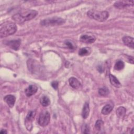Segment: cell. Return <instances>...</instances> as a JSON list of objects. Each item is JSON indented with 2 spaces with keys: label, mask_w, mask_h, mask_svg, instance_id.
Listing matches in <instances>:
<instances>
[{
  "label": "cell",
  "mask_w": 134,
  "mask_h": 134,
  "mask_svg": "<svg viewBox=\"0 0 134 134\" xmlns=\"http://www.w3.org/2000/svg\"><path fill=\"white\" fill-rule=\"evenodd\" d=\"M124 66H125V64H124V62L122 61L121 60H118L116 62V63L114 65V69L116 70L120 71V70H122L124 69Z\"/></svg>",
  "instance_id": "20"
},
{
  "label": "cell",
  "mask_w": 134,
  "mask_h": 134,
  "mask_svg": "<svg viewBox=\"0 0 134 134\" xmlns=\"http://www.w3.org/2000/svg\"><path fill=\"white\" fill-rule=\"evenodd\" d=\"M90 106L88 103L86 102L83 106V109H82V117L84 119H86L89 115L90 113Z\"/></svg>",
  "instance_id": "15"
},
{
  "label": "cell",
  "mask_w": 134,
  "mask_h": 134,
  "mask_svg": "<svg viewBox=\"0 0 134 134\" xmlns=\"http://www.w3.org/2000/svg\"><path fill=\"white\" fill-rule=\"evenodd\" d=\"M50 114L47 111L41 112L38 118V124L42 127H45L48 125L50 121Z\"/></svg>",
  "instance_id": "6"
},
{
  "label": "cell",
  "mask_w": 134,
  "mask_h": 134,
  "mask_svg": "<svg viewBox=\"0 0 134 134\" xmlns=\"http://www.w3.org/2000/svg\"><path fill=\"white\" fill-rule=\"evenodd\" d=\"M98 93L101 96H105L109 94V90L107 87H103L98 90Z\"/></svg>",
  "instance_id": "21"
},
{
  "label": "cell",
  "mask_w": 134,
  "mask_h": 134,
  "mask_svg": "<svg viewBox=\"0 0 134 134\" xmlns=\"http://www.w3.org/2000/svg\"><path fill=\"white\" fill-rule=\"evenodd\" d=\"M113 109V106L109 104H107L103 107L102 109V113L103 115H107L109 114Z\"/></svg>",
  "instance_id": "18"
},
{
  "label": "cell",
  "mask_w": 134,
  "mask_h": 134,
  "mask_svg": "<svg viewBox=\"0 0 134 134\" xmlns=\"http://www.w3.org/2000/svg\"><path fill=\"white\" fill-rule=\"evenodd\" d=\"M0 133H7V131H6V130H5V129H2V130H1V131H0Z\"/></svg>",
  "instance_id": "26"
},
{
  "label": "cell",
  "mask_w": 134,
  "mask_h": 134,
  "mask_svg": "<svg viewBox=\"0 0 134 134\" xmlns=\"http://www.w3.org/2000/svg\"><path fill=\"white\" fill-rule=\"evenodd\" d=\"M116 114L119 117H122L126 114V109L124 107H119L116 109Z\"/></svg>",
  "instance_id": "19"
},
{
  "label": "cell",
  "mask_w": 134,
  "mask_h": 134,
  "mask_svg": "<svg viewBox=\"0 0 134 134\" xmlns=\"http://www.w3.org/2000/svg\"><path fill=\"white\" fill-rule=\"evenodd\" d=\"M109 81L112 85L117 88H119L121 86V84L120 82L118 81V80L116 78L115 76L112 74H109Z\"/></svg>",
  "instance_id": "14"
},
{
  "label": "cell",
  "mask_w": 134,
  "mask_h": 134,
  "mask_svg": "<svg viewBox=\"0 0 134 134\" xmlns=\"http://www.w3.org/2000/svg\"><path fill=\"white\" fill-rule=\"evenodd\" d=\"M69 82L71 87L75 89H79L82 87L80 81L74 77H71L69 79Z\"/></svg>",
  "instance_id": "10"
},
{
  "label": "cell",
  "mask_w": 134,
  "mask_h": 134,
  "mask_svg": "<svg viewBox=\"0 0 134 134\" xmlns=\"http://www.w3.org/2000/svg\"><path fill=\"white\" fill-rule=\"evenodd\" d=\"M96 40V37L93 35H82L80 37V40L86 43H93Z\"/></svg>",
  "instance_id": "8"
},
{
  "label": "cell",
  "mask_w": 134,
  "mask_h": 134,
  "mask_svg": "<svg viewBox=\"0 0 134 134\" xmlns=\"http://www.w3.org/2000/svg\"><path fill=\"white\" fill-rule=\"evenodd\" d=\"M4 100L10 107H13L15 104L16 98L14 95H7L4 97Z\"/></svg>",
  "instance_id": "12"
},
{
  "label": "cell",
  "mask_w": 134,
  "mask_h": 134,
  "mask_svg": "<svg viewBox=\"0 0 134 134\" xmlns=\"http://www.w3.org/2000/svg\"><path fill=\"white\" fill-rule=\"evenodd\" d=\"M87 15L89 18L98 21H105L109 16V14L107 11H98L95 10L88 11Z\"/></svg>",
  "instance_id": "3"
},
{
  "label": "cell",
  "mask_w": 134,
  "mask_h": 134,
  "mask_svg": "<svg viewBox=\"0 0 134 134\" xmlns=\"http://www.w3.org/2000/svg\"><path fill=\"white\" fill-rule=\"evenodd\" d=\"M95 127L97 130H100L103 127V121L102 120H97L95 123Z\"/></svg>",
  "instance_id": "22"
},
{
  "label": "cell",
  "mask_w": 134,
  "mask_h": 134,
  "mask_svg": "<svg viewBox=\"0 0 134 134\" xmlns=\"http://www.w3.org/2000/svg\"><path fill=\"white\" fill-rule=\"evenodd\" d=\"M65 44L66 46H67V47H68L70 49L73 50V49H74V45L73 44V43H72L71 41H65Z\"/></svg>",
  "instance_id": "24"
},
{
  "label": "cell",
  "mask_w": 134,
  "mask_h": 134,
  "mask_svg": "<svg viewBox=\"0 0 134 134\" xmlns=\"http://www.w3.org/2000/svg\"><path fill=\"white\" fill-rule=\"evenodd\" d=\"M38 90V87L35 85H30L25 90V93L27 96L30 97L35 94Z\"/></svg>",
  "instance_id": "9"
},
{
  "label": "cell",
  "mask_w": 134,
  "mask_h": 134,
  "mask_svg": "<svg viewBox=\"0 0 134 134\" xmlns=\"http://www.w3.org/2000/svg\"><path fill=\"white\" fill-rule=\"evenodd\" d=\"M51 86H52V87L55 89V90H57L58 87V82L56 81H53L51 83Z\"/></svg>",
  "instance_id": "25"
},
{
  "label": "cell",
  "mask_w": 134,
  "mask_h": 134,
  "mask_svg": "<svg viewBox=\"0 0 134 134\" xmlns=\"http://www.w3.org/2000/svg\"><path fill=\"white\" fill-rule=\"evenodd\" d=\"M36 113V112L35 110L29 111L26 117L25 124L27 129L28 131H31L32 128V121L34 120Z\"/></svg>",
  "instance_id": "5"
},
{
  "label": "cell",
  "mask_w": 134,
  "mask_h": 134,
  "mask_svg": "<svg viewBox=\"0 0 134 134\" xmlns=\"http://www.w3.org/2000/svg\"><path fill=\"white\" fill-rule=\"evenodd\" d=\"M17 27L14 23H6L1 26L0 29V37L4 38L14 34L17 31Z\"/></svg>",
  "instance_id": "2"
},
{
  "label": "cell",
  "mask_w": 134,
  "mask_h": 134,
  "mask_svg": "<svg viewBox=\"0 0 134 134\" xmlns=\"http://www.w3.org/2000/svg\"><path fill=\"white\" fill-rule=\"evenodd\" d=\"M122 41L129 48L132 49L134 47V40L133 38L130 36H125L122 38Z\"/></svg>",
  "instance_id": "13"
},
{
  "label": "cell",
  "mask_w": 134,
  "mask_h": 134,
  "mask_svg": "<svg viewBox=\"0 0 134 134\" xmlns=\"http://www.w3.org/2000/svg\"><path fill=\"white\" fill-rule=\"evenodd\" d=\"M82 133H90V128L87 125L85 124L83 126Z\"/></svg>",
  "instance_id": "23"
},
{
  "label": "cell",
  "mask_w": 134,
  "mask_h": 134,
  "mask_svg": "<svg viewBox=\"0 0 134 134\" xmlns=\"http://www.w3.org/2000/svg\"><path fill=\"white\" fill-rule=\"evenodd\" d=\"M64 23L65 20L63 18L60 17H52L41 20L40 24L43 26H54L61 25Z\"/></svg>",
  "instance_id": "4"
},
{
  "label": "cell",
  "mask_w": 134,
  "mask_h": 134,
  "mask_svg": "<svg viewBox=\"0 0 134 134\" xmlns=\"http://www.w3.org/2000/svg\"><path fill=\"white\" fill-rule=\"evenodd\" d=\"M133 1H119L115 3L114 6L119 9L124 8L128 6H133Z\"/></svg>",
  "instance_id": "7"
},
{
  "label": "cell",
  "mask_w": 134,
  "mask_h": 134,
  "mask_svg": "<svg viewBox=\"0 0 134 134\" xmlns=\"http://www.w3.org/2000/svg\"><path fill=\"white\" fill-rule=\"evenodd\" d=\"M20 42L21 41L19 39L7 41L6 43V44L12 49L15 50H17L19 48V47L20 45Z\"/></svg>",
  "instance_id": "11"
},
{
  "label": "cell",
  "mask_w": 134,
  "mask_h": 134,
  "mask_svg": "<svg viewBox=\"0 0 134 134\" xmlns=\"http://www.w3.org/2000/svg\"><path fill=\"white\" fill-rule=\"evenodd\" d=\"M92 50L89 47L82 48L80 49L79 51V54L81 56H85L89 55L91 53Z\"/></svg>",
  "instance_id": "16"
},
{
  "label": "cell",
  "mask_w": 134,
  "mask_h": 134,
  "mask_svg": "<svg viewBox=\"0 0 134 134\" xmlns=\"http://www.w3.org/2000/svg\"><path fill=\"white\" fill-rule=\"evenodd\" d=\"M40 104H41L42 106L44 107L48 106L50 105V100L49 98V97L47 96H42L40 99Z\"/></svg>",
  "instance_id": "17"
},
{
  "label": "cell",
  "mask_w": 134,
  "mask_h": 134,
  "mask_svg": "<svg viewBox=\"0 0 134 134\" xmlns=\"http://www.w3.org/2000/svg\"><path fill=\"white\" fill-rule=\"evenodd\" d=\"M37 14L38 12L35 10L24 9L14 15L12 19L18 24H22L33 19Z\"/></svg>",
  "instance_id": "1"
}]
</instances>
